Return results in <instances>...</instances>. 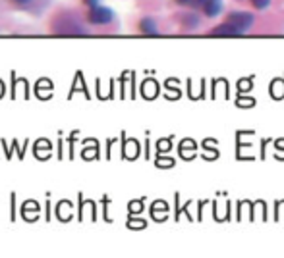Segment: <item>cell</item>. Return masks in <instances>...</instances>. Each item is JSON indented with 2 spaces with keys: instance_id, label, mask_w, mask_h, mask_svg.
<instances>
[{
  "instance_id": "cell-7",
  "label": "cell",
  "mask_w": 284,
  "mask_h": 258,
  "mask_svg": "<svg viewBox=\"0 0 284 258\" xmlns=\"http://www.w3.org/2000/svg\"><path fill=\"white\" fill-rule=\"evenodd\" d=\"M85 4H89V6L93 8V6H97L99 4V0H85Z\"/></svg>"
},
{
  "instance_id": "cell-3",
  "label": "cell",
  "mask_w": 284,
  "mask_h": 258,
  "mask_svg": "<svg viewBox=\"0 0 284 258\" xmlns=\"http://www.w3.org/2000/svg\"><path fill=\"white\" fill-rule=\"evenodd\" d=\"M213 35H220V37H234V35H240V29L234 27L230 21H226L223 25L213 29Z\"/></svg>"
},
{
  "instance_id": "cell-6",
  "label": "cell",
  "mask_w": 284,
  "mask_h": 258,
  "mask_svg": "<svg viewBox=\"0 0 284 258\" xmlns=\"http://www.w3.org/2000/svg\"><path fill=\"white\" fill-rule=\"evenodd\" d=\"M269 2H271V0H251V4H254L257 10L267 8V6H269Z\"/></svg>"
},
{
  "instance_id": "cell-4",
  "label": "cell",
  "mask_w": 284,
  "mask_h": 258,
  "mask_svg": "<svg viewBox=\"0 0 284 258\" xmlns=\"http://www.w3.org/2000/svg\"><path fill=\"white\" fill-rule=\"evenodd\" d=\"M203 8H205V14L209 16V18H215L216 14L220 12V2H209V4H205Z\"/></svg>"
},
{
  "instance_id": "cell-5",
  "label": "cell",
  "mask_w": 284,
  "mask_h": 258,
  "mask_svg": "<svg viewBox=\"0 0 284 258\" xmlns=\"http://www.w3.org/2000/svg\"><path fill=\"white\" fill-rule=\"evenodd\" d=\"M141 31H145V33H155L157 27H155V21H151V19H143L141 21Z\"/></svg>"
},
{
  "instance_id": "cell-2",
  "label": "cell",
  "mask_w": 284,
  "mask_h": 258,
  "mask_svg": "<svg viewBox=\"0 0 284 258\" xmlns=\"http://www.w3.org/2000/svg\"><path fill=\"white\" fill-rule=\"evenodd\" d=\"M228 21H230L234 27L240 29V33H244L245 29L254 23V16H251V14H245V12H238V14H232V16L228 18Z\"/></svg>"
},
{
  "instance_id": "cell-8",
  "label": "cell",
  "mask_w": 284,
  "mask_h": 258,
  "mask_svg": "<svg viewBox=\"0 0 284 258\" xmlns=\"http://www.w3.org/2000/svg\"><path fill=\"white\" fill-rule=\"evenodd\" d=\"M180 4H196V0H178Z\"/></svg>"
},
{
  "instance_id": "cell-9",
  "label": "cell",
  "mask_w": 284,
  "mask_h": 258,
  "mask_svg": "<svg viewBox=\"0 0 284 258\" xmlns=\"http://www.w3.org/2000/svg\"><path fill=\"white\" fill-rule=\"evenodd\" d=\"M16 2H20V4H23V2H29V0H16Z\"/></svg>"
},
{
  "instance_id": "cell-1",
  "label": "cell",
  "mask_w": 284,
  "mask_h": 258,
  "mask_svg": "<svg viewBox=\"0 0 284 258\" xmlns=\"http://www.w3.org/2000/svg\"><path fill=\"white\" fill-rule=\"evenodd\" d=\"M114 18L112 10L103 8V6H93L91 12H89V21L95 23V25H105V23H110Z\"/></svg>"
}]
</instances>
